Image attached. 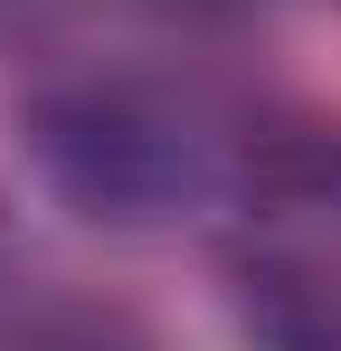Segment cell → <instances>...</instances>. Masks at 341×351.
I'll use <instances>...</instances> for the list:
<instances>
[{
	"label": "cell",
	"mask_w": 341,
	"mask_h": 351,
	"mask_svg": "<svg viewBox=\"0 0 341 351\" xmlns=\"http://www.w3.org/2000/svg\"><path fill=\"white\" fill-rule=\"evenodd\" d=\"M19 143L57 199L95 228H152L199 190V133L133 76H57L19 105Z\"/></svg>",
	"instance_id": "cell-1"
},
{
	"label": "cell",
	"mask_w": 341,
	"mask_h": 351,
	"mask_svg": "<svg viewBox=\"0 0 341 351\" xmlns=\"http://www.w3.org/2000/svg\"><path fill=\"white\" fill-rule=\"evenodd\" d=\"M227 313L247 351H341V294L323 285V266L275 256V247L227 266Z\"/></svg>",
	"instance_id": "cell-2"
},
{
	"label": "cell",
	"mask_w": 341,
	"mask_h": 351,
	"mask_svg": "<svg viewBox=\"0 0 341 351\" xmlns=\"http://www.w3.org/2000/svg\"><path fill=\"white\" fill-rule=\"evenodd\" d=\"M247 190L266 199V209H323V199H341V123H266V133H247Z\"/></svg>",
	"instance_id": "cell-3"
},
{
	"label": "cell",
	"mask_w": 341,
	"mask_h": 351,
	"mask_svg": "<svg viewBox=\"0 0 341 351\" xmlns=\"http://www.w3.org/2000/svg\"><path fill=\"white\" fill-rule=\"evenodd\" d=\"M19 351H142V332L123 313H105V304H38Z\"/></svg>",
	"instance_id": "cell-4"
},
{
	"label": "cell",
	"mask_w": 341,
	"mask_h": 351,
	"mask_svg": "<svg viewBox=\"0 0 341 351\" xmlns=\"http://www.w3.org/2000/svg\"><path fill=\"white\" fill-rule=\"evenodd\" d=\"M57 0H0V38H19V29H38Z\"/></svg>",
	"instance_id": "cell-5"
},
{
	"label": "cell",
	"mask_w": 341,
	"mask_h": 351,
	"mask_svg": "<svg viewBox=\"0 0 341 351\" xmlns=\"http://www.w3.org/2000/svg\"><path fill=\"white\" fill-rule=\"evenodd\" d=\"M19 294V256H10V228H0V304Z\"/></svg>",
	"instance_id": "cell-6"
},
{
	"label": "cell",
	"mask_w": 341,
	"mask_h": 351,
	"mask_svg": "<svg viewBox=\"0 0 341 351\" xmlns=\"http://www.w3.org/2000/svg\"><path fill=\"white\" fill-rule=\"evenodd\" d=\"M180 10H237V0H180Z\"/></svg>",
	"instance_id": "cell-7"
}]
</instances>
